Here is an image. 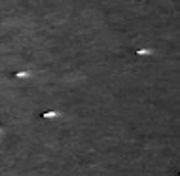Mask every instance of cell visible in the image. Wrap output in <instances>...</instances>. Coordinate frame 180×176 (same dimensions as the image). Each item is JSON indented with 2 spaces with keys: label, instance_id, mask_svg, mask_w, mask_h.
Here are the masks:
<instances>
[{
  "label": "cell",
  "instance_id": "obj_2",
  "mask_svg": "<svg viewBox=\"0 0 180 176\" xmlns=\"http://www.w3.org/2000/svg\"><path fill=\"white\" fill-rule=\"evenodd\" d=\"M154 51L148 49V47H140V49H135V55H152Z\"/></svg>",
  "mask_w": 180,
  "mask_h": 176
},
{
  "label": "cell",
  "instance_id": "obj_3",
  "mask_svg": "<svg viewBox=\"0 0 180 176\" xmlns=\"http://www.w3.org/2000/svg\"><path fill=\"white\" fill-rule=\"evenodd\" d=\"M13 78H30V72H15Z\"/></svg>",
  "mask_w": 180,
  "mask_h": 176
},
{
  "label": "cell",
  "instance_id": "obj_1",
  "mask_svg": "<svg viewBox=\"0 0 180 176\" xmlns=\"http://www.w3.org/2000/svg\"><path fill=\"white\" fill-rule=\"evenodd\" d=\"M57 115H59L57 110H49V112H44L40 118H42V119H51V118H57Z\"/></svg>",
  "mask_w": 180,
  "mask_h": 176
},
{
  "label": "cell",
  "instance_id": "obj_4",
  "mask_svg": "<svg viewBox=\"0 0 180 176\" xmlns=\"http://www.w3.org/2000/svg\"><path fill=\"white\" fill-rule=\"evenodd\" d=\"M178 176H180V170H178Z\"/></svg>",
  "mask_w": 180,
  "mask_h": 176
}]
</instances>
